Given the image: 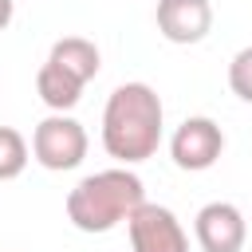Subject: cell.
<instances>
[{
    "label": "cell",
    "mask_w": 252,
    "mask_h": 252,
    "mask_svg": "<svg viewBox=\"0 0 252 252\" xmlns=\"http://www.w3.org/2000/svg\"><path fill=\"white\" fill-rule=\"evenodd\" d=\"M161 122L165 106L158 91L150 83H122L102 106V150L122 165H138L158 154Z\"/></svg>",
    "instance_id": "1"
},
{
    "label": "cell",
    "mask_w": 252,
    "mask_h": 252,
    "mask_svg": "<svg viewBox=\"0 0 252 252\" xmlns=\"http://www.w3.org/2000/svg\"><path fill=\"white\" fill-rule=\"evenodd\" d=\"M142 201H146V189H142V177L138 173H130L126 165L98 169V173L83 177L67 193V220L79 232H110Z\"/></svg>",
    "instance_id": "2"
},
{
    "label": "cell",
    "mask_w": 252,
    "mask_h": 252,
    "mask_svg": "<svg viewBox=\"0 0 252 252\" xmlns=\"http://www.w3.org/2000/svg\"><path fill=\"white\" fill-rule=\"evenodd\" d=\"M87 146H91V138H87L83 122H75L71 114H59V110L47 114L32 130V158L43 169H51V173H63V169L83 165Z\"/></svg>",
    "instance_id": "3"
},
{
    "label": "cell",
    "mask_w": 252,
    "mask_h": 252,
    "mask_svg": "<svg viewBox=\"0 0 252 252\" xmlns=\"http://www.w3.org/2000/svg\"><path fill=\"white\" fill-rule=\"evenodd\" d=\"M126 232H130V252H189V236L173 217V209L154 201H142L126 217Z\"/></svg>",
    "instance_id": "4"
},
{
    "label": "cell",
    "mask_w": 252,
    "mask_h": 252,
    "mask_svg": "<svg viewBox=\"0 0 252 252\" xmlns=\"http://www.w3.org/2000/svg\"><path fill=\"white\" fill-rule=\"evenodd\" d=\"M224 154V130L205 118V114H193L185 118L173 138H169V158L177 169H189V173H201L209 165H217V158Z\"/></svg>",
    "instance_id": "5"
},
{
    "label": "cell",
    "mask_w": 252,
    "mask_h": 252,
    "mask_svg": "<svg viewBox=\"0 0 252 252\" xmlns=\"http://www.w3.org/2000/svg\"><path fill=\"white\" fill-rule=\"evenodd\" d=\"M201 252H240L248 240V220L232 201H209L193 220Z\"/></svg>",
    "instance_id": "6"
},
{
    "label": "cell",
    "mask_w": 252,
    "mask_h": 252,
    "mask_svg": "<svg viewBox=\"0 0 252 252\" xmlns=\"http://www.w3.org/2000/svg\"><path fill=\"white\" fill-rule=\"evenodd\" d=\"M154 20L169 43H201L213 32V4L209 0H158Z\"/></svg>",
    "instance_id": "7"
},
{
    "label": "cell",
    "mask_w": 252,
    "mask_h": 252,
    "mask_svg": "<svg viewBox=\"0 0 252 252\" xmlns=\"http://www.w3.org/2000/svg\"><path fill=\"white\" fill-rule=\"evenodd\" d=\"M47 59L51 63H59L67 75H75L83 87L98 75V67H102V55H98V47L91 43V39H83V35H67V39H55L51 43V51H47Z\"/></svg>",
    "instance_id": "8"
},
{
    "label": "cell",
    "mask_w": 252,
    "mask_h": 252,
    "mask_svg": "<svg viewBox=\"0 0 252 252\" xmlns=\"http://www.w3.org/2000/svg\"><path fill=\"white\" fill-rule=\"evenodd\" d=\"M35 91H39V98L51 106V110H71L79 98H83V83L75 79V75H67L59 63H51V59H43V67L35 71Z\"/></svg>",
    "instance_id": "9"
},
{
    "label": "cell",
    "mask_w": 252,
    "mask_h": 252,
    "mask_svg": "<svg viewBox=\"0 0 252 252\" xmlns=\"http://www.w3.org/2000/svg\"><path fill=\"white\" fill-rule=\"evenodd\" d=\"M28 169V138L16 126H0V181H12Z\"/></svg>",
    "instance_id": "10"
},
{
    "label": "cell",
    "mask_w": 252,
    "mask_h": 252,
    "mask_svg": "<svg viewBox=\"0 0 252 252\" xmlns=\"http://www.w3.org/2000/svg\"><path fill=\"white\" fill-rule=\"evenodd\" d=\"M228 87H232L236 98L252 102V47H240L232 55V63H228Z\"/></svg>",
    "instance_id": "11"
},
{
    "label": "cell",
    "mask_w": 252,
    "mask_h": 252,
    "mask_svg": "<svg viewBox=\"0 0 252 252\" xmlns=\"http://www.w3.org/2000/svg\"><path fill=\"white\" fill-rule=\"evenodd\" d=\"M12 12H16V4H12V0H0V32L12 24Z\"/></svg>",
    "instance_id": "12"
}]
</instances>
